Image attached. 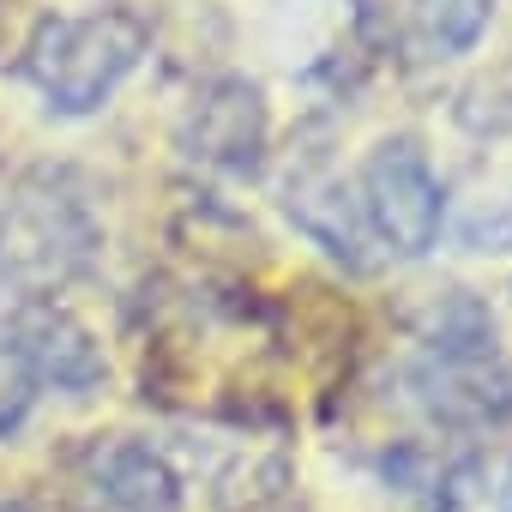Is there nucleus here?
Here are the masks:
<instances>
[{"instance_id":"nucleus-1","label":"nucleus","mask_w":512,"mask_h":512,"mask_svg":"<svg viewBox=\"0 0 512 512\" xmlns=\"http://www.w3.org/2000/svg\"><path fill=\"white\" fill-rule=\"evenodd\" d=\"M404 386L410 404L446 434H488L512 422V362L494 344V320L470 296H452L446 314H434Z\"/></svg>"},{"instance_id":"nucleus-11","label":"nucleus","mask_w":512,"mask_h":512,"mask_svg":"<svg viewBox=\"0 0 512 512\" xmlns=\"http://www.w3.org/2000/svg\"><path fill=\"white\" fill-rule=\"evenodd\" d=\"M470 127H482V133H512V61L494 73V79H476L470 91H464V109H458Z\"/></svg>"},{"instance_id":"nucleus-4","label":"nucleus","mask_w":512,"mask_h":512,"mask_svg":"<svg viewBox=\"0 0 512 512\" xmlns=\"http://www.w3.org/2000/svg\"><path fill=\"white\" fill-rule=\"evenodd\" d=\"M356 205H362L368 235H380L398 260H422L440 241V223H446L440 175H434V163L416 139H386V145L368 151Z\"/></svg>"},{"instance_id":"nucleus-6","label":"nucleus","mask_w":512,"mask_h":512,"mask_svg":"<svg viewBox=\"0 0 512 512\" xmlns=\"http://www.w3.org/2000/svg\"><path fill=\"white\" fill-rule=\"evenodd\" d=\"M181 145H187V157H199L211 169L247 175L253 163H260V151H266V97H260V85L211 79L193 97V109H187Z\"/></svg>"},{"instance_id":"nucleus-9","label":"nucleus","mask_w":512,"mask_h":512,"mask_svg":"<svg viewBox=\"0 0 512 512\" xmlns=\"http://www.w3.org/2000/svg\"><path fill=\"white\" fill-rule=\"evenodd\" d=\"M290 217L332 253L344 266H368V223H362V205H350V193L332 181V175H308V181H290Z\"/></svg>"},{"instance_id":"nucleus-7","label":"nucleus","mask_w":512,"mask_h":512,"mask_svg":"<svg viewBox=\"0 0 512 512\" xmlns=\"http://www.w3.org/2000/svg\"><path fill=\"white\" fill-rule=\"evenodd\" d=\"M79 482L103 512H181L175 470L139 440H97L79 464Z\"/></svg>"},{"instance_id":"nucleus-10","label":"nucleus","mask_w":512,"mask_h":512,"mask_svg":"<svg viewBox=\"0 0 512 512\" xmlns=\"http://www.w3.org/2000/svg\"><path fill=\"white\" fill-rule=\"evenodd\" d=\"M37 404V374L19 350V338L7 332V320H0V434H19V422L31 416Z\"/></svg>"},{"instance_id":"nucleus-8","label":"nucleus","mask_w":512,"mask_h":512,"mask_svg":"<svg viewBox=\"0 0 512 512\" xmlns=\"http://www.w3.org/2000/svg\"><path fill=\"white\" fill-rule=\"evenodd\" d=\"M7 332L19 338V350H25L37 386L55 380L61 392H91V386H103V374H109V362H103V350L91 344V332H85L73 314H61V308L31 302V308H19V314L7 320Z\"/></svg>"},{"instance_id":"nucleus-12","label":"nucleus","mask_w":512,"mask_h":512,"mask_svg":"<svg viewBox=\"0 0 512 512\" xmlns=\"http://www.w3.org/2000/svg\"><path fill=\"white\" fill-rule=\"evenodd\" d=\"M500 512H512V470L500 476Z\"/></svg>"},{"instance_id":"nucleus-2","label":"nucleus","mask_w":512,"mask_h":512,"mask_svg":"<svg viewBox=\"0 0 512 512\" xmlns=\"http://www.w3.org/2000/svg\"><path fill=\"white\" fill-rule=\"evenodd\" d=\"M145 49H151V19L133 7H103L79 19H43L19 67L49 97L55 115H91L145 61Z\"/></svg>"},{"instance_id":"nucleus-13","label":"nucleus","mask_w":512,"mask_h":512,"mask_svg":"<svg viewBox=\"0 0 512 512\" xmlns=\"http://www.w3.org/2000/svg\"><path fill=\"white\" fill-rule=\"evenodd\" d=\"M0 512H37V506H25V500H0Z\"/></svg>"},{"instance_id":"nucleus-3","label":"nucleus","mask_w":512,"mask_h":512,"mask_svg":"<svg viewBox=\"0 0 512 512\" xmlns=\"http://www.w3.org/2000/svg\"><path fill=\"white\" fill-rule=\"evenodd\" d=\"M91 241H97V229L73 193H61L49 181H25L19 199L7 205V217H0V278L43 296L91 260Z\"/></svg>"},{"instance_id":"nucleus-5","label":"nucleus","mask_w":512,"mask_h":512,"mask_svg":"<svg viewBox=\"0 0 512 512\" xmlns=\"http://www.w3.org/2000/svg\"><path fill=\"white\" fill-rule=\"evenodd\" d=\"M494 0H362V37L392 61H452L482 43Z\"/></svg>"}]
</instances>
